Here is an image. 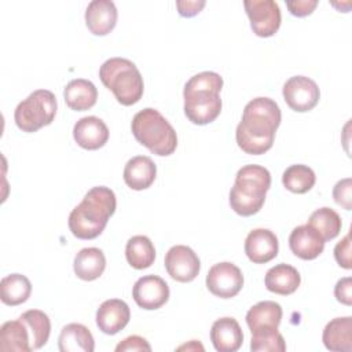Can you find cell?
Here are the masks:
<instances>
[{"instance_id": "6da1fadb", "label": "cell", "mask_w": 352, "mask_h": 352, "mask_svg": "<svg viewBox=\"0 0 352 352\" xmlns=\"http://www.w3.org/2000/svg\"><path fill=\"white\" fill-rule=\"evenodd\" d=\"M279 124L280 109L275 100L263 96L250 100L235 131L239 148L252 155L264 154L272 147Z\"/></svg>"}, {"instance_id": "7a4b0ae2", "label": "cell", "mask_w": 352, "mask_h": 352, "mask_svg": "<svg viewBox=\"0 0 352 352\" xmlns=\"http://www.w3.org/2000/svg\"><path fill=\"white\" fill-rule=\"evenodd\" d=\"M116 195L104 186L92 187L69 214V228L78 239H94L102 234L116 212Z\"/></svg>"}, {"instance_id": "3957f363", "label": "cell", "mask_w": 352, "mask_h": 352, "mask_svg": "<svg viewBox=\"0 0 352 352\" xmlns=\"http://www.w3.org/2000/svg\"><path fill=\"white\" fill-rule=\"evenodd\" d=\"M223 77L214 72H202L192 76L184 85V114L197 125L214 121L221 111L220 91Z\"/></svg>"}, {"instance_id": "277c9868", "label": "cell", "mask_w": 352, "mask_h": 352, "mask_svg": "<svg viewBox=\"0 0 352 352\" xmlns=\"http://www.w3.org/2000/svg\"><path fill=\"white\" fill-rule=\"evenodd\" d=\"M271 186V175L261 165H245L235 176V183L230 191L231 209L241 216L257 213L265 201V194Z\"/></svg>"}, {"instance_id": "5b68a950", "label": "cell", "mask_w": 352, "mask_h": 352, "mask_svg": "<svg viewBox=\"0 0 352 352\" xmlns=\"http://www.w3.org/2000/svg\"><path fill=\"white\" fill-rule=\"evenodd\" d=\"M131 129L135 139L153 154L166 157L177 147V136L173 126L155 109L146 107L136 113Z\"/></svg>"}, {"instance_id": "8992f818", "label": "cell", "mask_w": 352, "mask_h": 352, "mask_svg": "<svg viewBox=\"0 0 352 352\" xmlns=\"http://www.w3.org/2000/svg\"><path fill=\"white\" fill-rule=\"evenodd\" d=\"M100 81L124 106H132L143 96V77L136 65L125 58H110L99 69Z\"/></svg>"}, {"instance_id": "52a82bcc", "label": "cell", "mask_w": 352, "mask_h": 352, "mask_svg": "<svg viewBox=\"0 0 352 352\" xmlns=\"http://www.w3.org/2000/svg\"><path fill=\"white\" fill-rule=\"evenodd\" d=\"M56 109L55 95L48 89H37L18 103L14 111V120L16 126L23 132H36L54 121Z\"/></svg>"}, {"instance_id": "ba28073f", "label": "cell", "mask_w": 352, "mask_h": 352, "mask_svg": "<svg viewBox=\"0 0 352 352\" xmlns=\"http://www.w3.org/2000/svg\"><path fill=\"white\" fill-rule=\"evenodd\" d=\"M245 11L250 19L252 30L258 37L274 36L280 26V10L274 0H246Z\"/></svg>"}, {"instance_id": "9c48e42d", "label": "cell", "mask_w": 352, "mask_h": 352, "mask_svg": "<svg viewBox=\"0 0 352 352\" xmlns=\"http://www.w3.org/2000/svg\"><path fill=\"white\" fill-rule=\"evenodd\" d=\"M243 286L242 271L232 263L224 261L210 267L206 275V287L220 298L235 297Z\"/></svg>"}, {"instance_id": "30bf717a", "label": "cell", "mask_w": 352, "mask_h": 352, "mask_svg": "<svg viewBox=\"0 0 352 352\" xmlns=\"http://www.w3.org/2000/svg\"><path fill=\"white\" fill-rule=\"evenodd\" d=\"M283 98L287 106L298 113L312 110L320 98L318 84L305 76H293L283 85Z\"/></svg>"}, {"instance_id": "8fae6325", "label": "cell", "mask_w": 352, "mask_h": 352, "mask_svg": "<svg viewBox=\"0 0 352 352\" xmlns=\"http://www.w3.org/2000/svg\"><path fill=\"white\" fill-rule=\"evenodd\" d=\"M164 263L170 278L183 283L194 280L201 268V261L195 252L184 245L172 246L165 254Z\"/></svg>"}, {"instance_id": "7c38bea8", "label": "cell", "mask_w": 352, "mask_h": 352, "mask_svg": "<svg viewBox=\"0 0 352 352\" xmlns=\"http://www.w3.org/2000/svg\"><path fill=\"white\" fill-rule=\"evenodd\" d=\"M132 297L143 309H158L169 298V286L157 275H144L135 282Z\"/></svg>"}, {"instance_id": "4fadbf2b", "label": "cell", "mask_w": 352, "mask_h": 352, "mask_svg": "<svg viewBox=\"0 0 352 352\" xmlns=\"http://www.w3.org/2000/svg\"><path fill=\"white\" fill-rule=\"evenodd\" d=\"M276 235L267 228L252 230L245 239V253L254 264H265L278 256Z\"/></svg>"}, {"instance_id": "5bb4252c", "label": "cell", "mask_w": 352, "mask_h": 352, "mask_svg": "<svg viewBox=\"0 0 352 352\" xmlns=\"http://www.w3.org/2000/svg\"><path fill=\"white\" fill-rule=\"evenodd\" d=\"M131 319V311L125 301L110 298L103 301L96 311V324L104 334L113 336L122 330Z\"/></svg>"}, {"instance_id": "9a60e30c", "label": "cell", "mask_w": 352, "mask_h": 352, "mask_svg": "<svg viewBox=\"0 0 352 352\" xmlns=\"http://www.w3.org/2000/svg\"><path fill=\"white\" fill-rule=\"evenodd\" d=\"M76 143L85 150H98L109 140V128L103 120L88 116L80 118L73 128Z\"/></svg>"}, {"instance_id": "2e32d148", "label": "cell", "mask_w": 352, "mask_h": 352, "mask_svg": "<svg viewBox=\"0 0 352 352\" xmlns=\"http://www.w3.org/2000/svg\"><path fill=\"white\" fill-rule=\"evenodd\" d=\"M117 23V8L111 0H92L85 10V25L95 36H106Z\"/></svg>"}, {"instance_id": "e0dca14e", "label": "cell", "mask_w": 352, "mask_h": 352, "mask_svg": "<svg viewBox=\"0 0 352 352\" xmlns=\"http://www.w3.org/2000/svg\"><path fill=\"white\" fill-rule=\"evenodd\" d=\"M290 250L302 260L316 258L324 249V239L308 224L296 227L289 236Z\"/></svg>"}, {"instance_id": "ac0fdd59", "label": "cell", "mask_w": 352, "mask_h": 352, "mask_svg": "<svg viewBox=\"0 0 352 352\" xmlns=\"http://www.w3.org/2000/svg\"><path fill=\"white\" fill-rule=\"evenodd\" d=\"M210 341L219 352H235L243 342V333L234 318L226 316L212 324Z\"/></svg>"}, {"instance_id": "d6986e66", "label": "cell", "mask_w": 352, "mask_h": 352, "mask_svg": "<svg viewBox=\"0 0 352 352\" xmlns=\"http://www.w3.org/2000/svg\"><path fill=\"white\" fill-rule=\"evenodd\" d=\"M157 176V166L150 157L136 155L132 157L124 168L125 184L136 191L148 188Z\"/></svg>"}, {"instance_id": "ffe728a7", "label": "cell", "mask_w": 352, "mask_h": 352, "mask_svg": "<svg viewBox=\"0 0 352 352\" xmlns=\"http://www.w3.org/2000/svg\"><path fill=\"white\" fill-rule=\"evenodd\" d=\"M352 318H334L330 320L322 334L324 346L329 351L351 352L352 351Z\"/></svg>"}, {"instance_id": "44dd1931", "label": "cell", "mask_w": 352, "mask_h": 352, "mask_svg": "<svg viewBox=\"0 0 352 352\" xmlns=\"http://www.w3.org/2000/svg\"><path fill=\"white\" fill-rule=\"evenodd\" d=\"M264 282L270 292L280 296H289L298 289L301 276L294 267L280 263L267 271Z\"/></svg>"}, {"instance_id": "7402d4cb", "label": "cell", "mask_w": 352, "mask_h": 352, "mask_svg": "<svg viewBox=\"0 0 352 352\" xmlns=\"http://www.w3.org/2000/svg\"><path fill=\"white\" fill-rule=\"evenodd\" d=\"M58 346L60 352H92L95 341L88 327L81 323H69L59 334Z\"/></svg>"}, {"instance_id": "603a6c76", "label": "cell", "mask_w": 352, "mask_h": 352, "mask_svg": "<svg viewBox=\"0 0 352 352\" xmlns=\"http://www.w3.org/2000/svg\"><path fill=\"white\" fill-rule=\"evenodd\" d=\"M282 319V307L275 301H260L246 314V323L250 331L278 329Z\"/></svg>"}, {"instance_id": "cb8c5ba5", "label": "cell", "mask_w": 352, "mask_h": 352, "mask_svg": "<svg viewBox=\"0 0 352 352\" xmlns=\"http://www.w3.org/2000/svg\"><path fill=\"white\" fill-rule=\"evenodd\" d=\"M63 96L66 104L72 110L84 111L95 106L98 99V89L89 80L76 78L65 87Z\"/></svg>"}, {"instance_id": "d4e9b609", "label": "cell", "mask_w": 352, "mask_h": 352, "mask_svg": "<svg viewBox=\"0 0 352 352\" xmlns=\"http://www.w3.org/2000/svg\"><path fill=\"white\" fill-rule=\"evenodd\" d=\"M73 268L77 278L82 280H95L106 268V257L98 248H84L76 254Z\"/></svg>"}, {"instance_id": "484cf974", "label": "cell", "mask_w": 352, "mask_h": 352, "mask_svg": "<svg viewBox=\"0 0 352 352\" xmlns=\"http://www.w3.org/2000/svg\"><path fill=\"white\" fill-rule=\"evenodd\" d=\"M0 349L18 352L32 351L29 330L19 318L16 320H8L0 327Z\"/></svg>"}, {"instance_id": "4316f807", "label": "cell", "mask_w": 352, "mask_h": 352, "mask_svg": "<svg viewBox=\"0 0 352 352\" xmlns=\"http://www.w3.org/2000/svg\"><path fill=\"white\" fill-rule=\"evenodd\" d=\"M125 257L135 270L148 268L155 260L154 245L146 235H135L126 242Z\"/></svg>"}, {"instance_id": "83f0119b", "label": "cell", "mask_w": 352, "mask_h": 352, "mask_svg": "<svg viewBox=\"0 0 352 352\" xmlns=\"http://www.w3.org/2000/svg\"><path fill=\"white\" fill-rule=\"evenodd\" d=\"M19 319L26 324L29 330L32 351L44 346L51 333V322L48 315L40 309H29L23 312Z\"/></svg>"}, {"instance_id": "f1b7e54d", "label": "cell", "mask_w": 352, "mask_h": 352, "mask_svg": "<svg viewBox=\"0 0 352 352\" xmlns=\"http://www.w3.org/2000/svg\"><path fill=\"white\" fill-rule=\"evenodd\" d=\"M1 301L6 305H19L25 302L32 293L30 280L22 274H11L1 279L0 282Z\"/></svg>"}, {"instance_id": "f546056e", "label": "cell", "mask_w": 352, "mask_h": 352, "mask_svg": "<svg viewBox=\"0 0 352 352\" xmlns=\"http://www.w3.org/2000/svg\"><path fill=\"white\" fill-rule=\"evenodd\" d=\"M307 224L311 226L326 242V241L334 239L340 234L342 221L340 214L336 210L324 206V208L316 209L309 216Z\"/></svg>"}, {"instance_id": "4dcf8cb0", "label": "cell", "mask_w": 352, "mask_h": 352, "mask_svg": "<svg viewBox=\"0 0 352 352\" xmlns=\"http://www.w3.org/2000/svg\"><path fill=\"white\" fill-rule=\"evenodd\" d=\"M316 182L315 172L302 164L290 165L282 175V183L286 190L296 192V194H304L309 191Z\"/></svg>"}, {"instance_id": "1f68e13d", "label": "cell", "mask_w": 352, "mask_h": 352, "mask_svg": "<svg viewBox=\"0 0 352 352\" xmlns=\"http://www.w3.org/2000/svg\"><path fill=\"white\" fill-rule=\"evenodd\" d=\"M250 349L253 352H283L286 344L278 329L258 330L252 333Z\"/></svg>"}, {"instance_id": "d6a6232c", "label": "cell", "mask_w": 352, "mask_h": 352, "mask_svg": "<svg viewBox=\"0 0 352 352\" xmlns=\"http://www.w3.org/2000/svg\"><path fill=\"white\" fill-rule=\"evenodd\" d=\"M333 198L337 205L346 210L352 209V179L345 177L336 183L333 188Z\"/></svg>"}, {"instance_id": "836d02e7", "label": "cell", "mask_w": 352, "mask_h": 352, "mask_svg": "<svg viewBox=\"0 0 352 352\" xmlns=\"http://www.w3.org/2000/svg\"><path fill=\"white\" fill-rule=\"evenodd\" d=\"M334 257L336 261L338 263L340 267L345 270L352 268V261H351V235L346 234L334 248Z\"/></svg>"}, {"instance_id": "e575fe53", "label": "cell", "mask_w": 352, "mask_h": 352, "mask_svg": "<svg viewBox=\"0 0 352 352\" xmlns=\"http://www.w3.org/2000/svg\"><path fill=\"white\" fill-rule=\"evenodd\" d=\"M117 352H129V351H151L150 344L140 336H129L126 338H124L117 346H116Z\"/></svg>"}, {"instance_id": "d590c367", "label": "cell", "mask_w": 352, "mask_h": 352, "mask_svg": "<svg viewBox=\"0 0 352 352\" xmlns=\"http://www.w3.org/2000/svg\"><path fill=\"white\" fill-rule=\"evenodd\" d=\"M334 296L337 301H340L344 305L352 304V279L349 276L341 278L336 286H334Z\"/></svg>"}, {"instance_id": "8d00e7d4", "label": "cell", "mask_w": 352, "mask_h": 352, "mask_svg": "<svg viewBox=\"0 0 352 352\" xmlns=\"http://www.w3.org/2000/svg\"><path fill=\"white\" fill-rule=\"evenodd\" d=\"M286 6L292 15L307 16L312 14V11L316 8L318 1L316 0H290V1H286Z\"/></svg>"}, {"instance_id": "74e56055", "label": "cell", "mask_w": 352, "mask_h": 352, "mask_svg": "<svg viewBox=\"0 0 352 352\" xmlns=\"http://www.w3.org/2000/svg\"><path fill=\"white\" fill-rule=\"evenodd\" d=\"M205 1L204 0H177L176 1V7L179 10V14L182 16L190 18L197 15L204 7H205Z\"/></svg>"}, {"instance_id": "f35d334b", "label": "cell", "mask_w": 352, "mask_h": 352, "mask_svg": "<svg viewBox=\"0 0 352 352\" xmlns=\"http://www.w3.org/2000/svg\"><path fill=\"white\" fill-rule=\"evenodd\" d=\"M177 349H201V351H202L204 346H202L199 342H197L195 340H192L188 345H187V344H186V345H182V346H179Z\"/></svg>"}]
</instances>
